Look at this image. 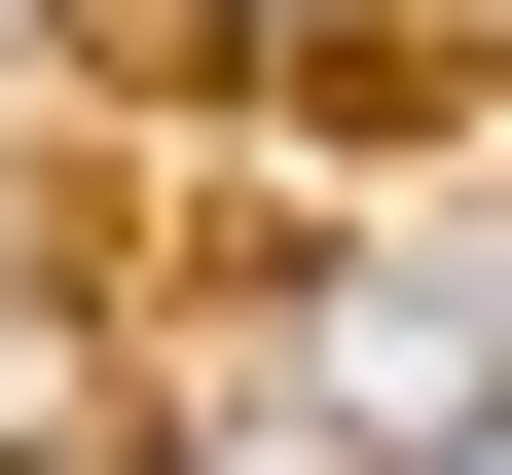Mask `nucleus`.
<instances>
[{"label": "nucleus", "mask_w": 512, "mask_h": 475, "mask_svg": "<svg viewBox=\"0 0 512 475\" xmlns=\"http://www.w3.org/2000/svg\"><path fill=\"white\" fill-rule=\"evenodd\" d=\"M183 475H403V439H366L330 366H256V402H220V439H183Z\"/></svg>", "instance_id": "1"}, {"label": "nucleus", "mask_w": 512, "mask_h": 475, "mask_svg": "<svg viewBox=\"0 0 512 475\" xmlns=\"http://www.w3.org/2000/svg\"><path fill=\"white\" fill-rule=\"evenodd\" d=\"M74 366H110V329H37V293H0V475H74Z\"/></svg>", "instance_id": "2"}, {"label": "nucleus", "mask_w": 512, "mask_h": 475, "mask_svg": "<svg viewBox=\"0 0 512 475\" xmlns=\"http://www.w3.org/2000/svg\"><path fill=\"white\" fill-rule=\"evenodd\" d=\"M256 37H366V0H256Z\"/></svg>", "instance_id": "3"}]
</instances>
